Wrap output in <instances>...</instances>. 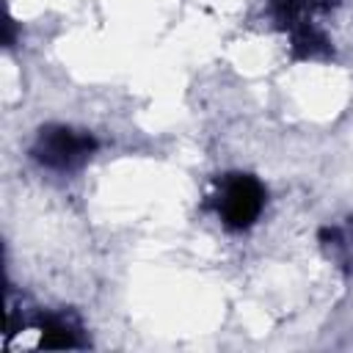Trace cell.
Returning a JSON list of instances; mask_svg holds the SVG:
<instances>
[{
	"label": "cell",
	"instance_id": "obj_1",
	"mask_svg": "<svg viewBox=\"0 0 353 353\" xmlns=\"http://www.w3.org/2000/svg\"><path fill=\"white\" fill-rule=\"evenodd\" d=\"M94 149H97V141L85 130L58 124V127H44L39 132V138L33 143V157L47 168L69 171V168H77L80 163H85Z\"/></svg>",
	"mask_w": 353,
	"mask_h": 353
},
{
	"label": "cell",
	"instance_id": "obj_2",
	"mask_svg": "<svg viewBox=\"0 0 353 353\" xmlns=\"http://www.w3.org/2000/svg\"><path fill=\"white\" fill-rule=\"evenodd\" d=\"M215 204H218V215L226 226L245 229L259 218L262 204H265V190L254 176L232 174L221 182Z\"/></svg>",
	"mask_w": 353,
	"mask_h": 353
},
{
	"label": "cell",
	"instance_id": "obj_3",
	"mask_svg": "<svg viewBox=\"0 0 353 353\" xmlns=\"http://www.w3.org/2000/svg\"><path fill=\"white\" fill-rule=\"evenodd\" d=\"M80 331H74L72 323L61 320V317H50L39 325V345L41 347H77Z\"/></svg>",
	"mask_w": 353,
	"mask_h": 353
}]
</instances>
